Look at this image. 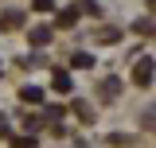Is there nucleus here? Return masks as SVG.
Instances as JSON below:
<instances>
[{
	"label": "nucleus",
	"instance_id": "obj_1",
	"mask_svg": "<svg viewBox=\"0 0 156 148\" xmlns=\"http://www.w3.org/2000/svg\"><path fill=\"white\" fill-rule=\"evenodd\" d=\"M133 82L136 86H148V82H152V58H140L133 66Z\"/></svg>",
	"mask_w": 156,
	"mask_h": 148
},
{
	"label": "nucleus",
	"instance_id": "obj_2",
	"mask_svg": "<svg viewBox=\"0 0 156 148\" xmlns=\"http://www.w3.org/2000/svg\"><path fill=\"white\" fill-rule=\"evenodd\" d=\"M31 43H35V47H47V43H51V27H35V31H31Z\"/></svg>",
	"mask_w": 156,
	"mask_h": 148
},
{
	"label": "nucleus",
	"instance_id": "obj_3",
	"mask_svg": "<svg viewBox=\"0 0 156 148\" xmlns=\"http://www.w3.org/2000/svg\"><path fill=\"white\" fill-rule=\"evenodd\" d=\"M20 97H23V101H43V90H39V86H23Z\"/></svg>",
	"mask_w": 156,
	"mask_h": 148
},
{
	"label": "nucleus",
	"instance_id": "obj_4",
	"mask_svg": "<svg viewBox=\"0 0 156 148\" xmlns=\"http://www.w3.org/2000/svg\"><path fill=\"white\" fill-rule=\"evenodd\" d=\"M74 62H78V66H94V55H90V51H78Z\"/></svg>",
	"mask_w": 156,
	"mask_h": 148
},
{
	"label": "nucleus",
	"instance_id": "obj_5",
	"mask_svg": "<svg viewBox=\"0 0 156 148\" xmlns=\"http://www.w3.org/2000/svg\"><path fill=\"white\" fill-rule=\"evenodd\" d=\"M148 8H152V12H156V0H148Z\"/></svg>",
	"mask_w": 156,
	"mask_h": 148
}]
</instances>
